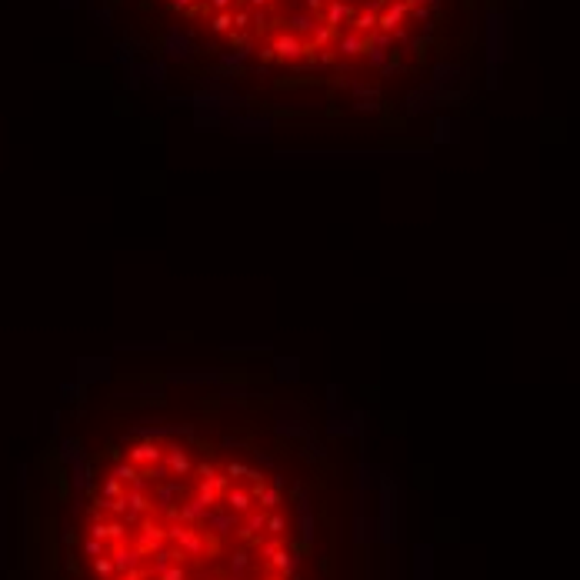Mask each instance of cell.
Here are the masks:
<instances>
[{"label":"cell","instance_id":"obj_1","mask_svg":"<svg viewBox=\"0 0 580 580\" xmlns=\"http://www.w3.org/2000/svg\"><path fill=\"white\" fill-rule=\"evenodd\" d=\"M80 557L90 580H297V534L257 463L140 430L90 480Z\"/></svg>","mask_w":580,"mask_h":580},{"label":"cell","instance_id":"obj_2","mask_svg":"<svg viewBox=\"0 0 580 580\" xmlns=\"http://www.w3.org/2000/svg\"><path fill=\"white\" fill-rule=\"evenodd\" d=\"M187 34L273 70H364L427 31L437 0H154Z\"/></svg>","mask_w":580,"mask_h":580}]
</instances>
